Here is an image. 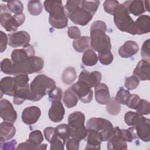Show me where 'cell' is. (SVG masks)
Returning a JSON list of instances; mask_svg holds the SVG:
<instances>
[{
    "label": "cell",
    "instance_id": "1",
    "mask_svg": "<svg viewBox=\"0 0 150 150\" xmlns=\"http://www.w3.org/2000/svg\"><path fill=\"white\" fill-rule=\"evenodd\" d=\"M106 30L107 25L103 21H96L90 26V46L98 53L111 51V40Z\"/></svg>",
    "mask_w": 150,
    "mask_h": 150
},
{
    "label": "cell",
    "instance_id": "2",
    "mask_svg": "<svg viewBox=\"0 0 150 150\" xmlns=\"http://www.w3.org/2000/svg\"><path fill=\"white\" fill-rule=\"evenodd\" d=\"M45 9L49 13V22L56 29H63L67 26L68 18L65 13L62 1H45Z\"/></svg>",
    "mask_w": 150,
    "mask_h": 150
},
{
    "label": "cell",
    "instance_id": "3",
    "mask_svg": "<svg viewBox=\"0 0 150 150\" xmlns=\"http://www.w3.org/2000/svg\"><path fill=\"white\" fill-rule=\"evenodd\" d=\"M56 87L53 79L45 74H39L35 77L30 84L29 100L38 101Z\"/></svg>",
    "mask_w": 150,
    "mask_h": 150
},
{
    "label": "cell",
    "instance_id": "4",
    "mask_svg": "<svg viewBox=\"0 0 150 150\" xmlns=\"http://www.w3.org/2000/svg\"><path fill=\"white\" fill-rule=\"evenodd\" d=\"M81 1H67L64 6L65 13L76 25L85 26L92 19L93 15L81 8Z\"/></svg>",
    "mask_w": 150,
    "mask_h": 150
},
{
    "label": "cell",
    "instance_id": "5",
    "mask_svg": "<svg viewBox=\"0 0 150 150\" xmlns=\"http://www.w3.org/2000/svg\"><path fill=\"white\" fill-rule=\"evenodd\" d=\"M43 66L44 61L42 58L35 56H31L22 62L15 64L12 63L9 74H28L39 72Z\"/></svg>",
    "mask_w": 150,
    "mask_h": 150
},
{
    "label": "cell",
    "instance_id": "6",
    "mask_svg": "<svg viewBox=\"0 0 150 150\" xmlns=\"http://www.w3.org/2000/svg\"><path fill=\"white\" fill-rule=\"evenodd\" d=\"M0 12L1 25L7 32H15L25 20V16L23 13L12 15L11 12L5 4H1Z\"/></svg>",
    "mask_w": 150,
    "mask_h": 150
},
{
    "label": "cell",
    "instance_id": "7",
    "mask_svg": "<svg viewBox=\"0 0 150 150\" xmlns=\"http://www.w3.org/2000/svg\"><path fill=\"white\" fill-rule=\"evenodd\" d=\"M85 115L81 111H74L68 117V125L71 130V137L79 141L84 139L87 135V129L84 126Z\"/></svg>",
    "mask_w": 150,
    "mask_h": 150
},
{
    "label": "cell",
    "instance_id": "8",
    "mask_svg": "<svg viewBox=\"0 0 150 150\" xmlns=\"http://www.w3.org/2000/svg\"><path fill=\"white\" fill-rule=\"evenodd\" d=\"M113 15L115 25L120 30L134 35V21L122 4H120L117 7Z\"/></svg>",
    "mask_w": 150,
    "mask_h": 150
},
{
    "label": "cell",
    "instance_id": "9",
    "mask_svg": "<svg viewBox=\"0 0 150 150\" xmlns=\"http://www.w3.org/2000/svg\"><path fill=\"white\" fill-rule=\"evenodd\" d=\"M87 129H93L99 132L102 137L103 141H108L114 133V128L111 122L102 118H91L86 123Z\"/></svg>",
    "mask_w": 150,
    "mask_h": 150
},
{
    "label": "cell",
    "instance_id": "10",
    "mask_svg": "<svg viewBox=\"0 0 150 150\" xmlns=\"http://www.w3.org/2000/svg\"><path fill=\"white\" fill-rule=\"evenodd\" d=\"M70 88L83 103H89L92 100L93 91L91 88L86 83L78 80Z\"/></svg>",
    "mask_w": 150,
    "mask_h": 150
},
{
    "label": "cell",
    "instance_id": "11",
    "mask_svg": "<svg viewBox=\"0 0 150 150\" xmlns=\"http://www.w3.org/2000/svg\"><path fill=\"white\" fill-rule=\"evenodd\" d=\"M137 137L144 142L150 141V120L142 115L138 118L134 125Z\"/></svg>",
    "mask_w": 150,
    "mask_h": 150
},
{
    "label": "cell",
    "instance_id": "12",
    "mask_svg": "<svg viewBox=\"0 0 150 150\" xmlns=\"http://www.w3.org/2000/svg\"><path fill=\"white\" fill-rule=\"evenodd\" d=\"M149 1H127L122 5L126 8L129 13L134 16H140L145 11H149Z\"/></svg>",
    "mask_w": 150,
    "mask_h": 150
},
{
    "label": "cell",
    "instance_id": "13",
    "mask_svg": "<svg viewBox=\"0 0 150 150\" xmlns=\"http://www.w3.org/2000/svg\"><path fill=\"white\" fill-rule=\"evenodd\" d=\"M8 45L12 47H24L29 44L30 36L29 34L24 30L8 34Z\"/></svg>",
    "mask_w": 150,
    "mask_h": 150
},
{
    "label": "cell",
    "instance_id": "14",
    "mask_svg": "<svg viewBox=\"0 0 150 150\" xmlns=\"http://www.w3.org/2000/svg\"><path fill=\"white\" fill-rule=\"evenodd\" d=\"M0 114L4 121L13 123L17 118V113L12 104L5 99L1 100L0 101Z\"/></svg>",
    "mask_w": 150,
    "mask_h": 150
},
{
    "label": "cell",
    "instance_id": "15",
    "mask_svg": "<svg viewBox=\"0 0 150 150\" xmlns=\"http://www.w3.org/2000/svg\"><path fill=\"white\" fill-rule=\"evenodd\" d=\"M35 54L34 47L31 45L28 44L22 49L13 50L11 53V60L13 63H18L35 56Z\"/></svg>",
    "mask_w": 150,
    "mask_h": 150
},
{
    "label": "cell",
    "instance_id": "16",
    "mask_svg": "<svg viewBox=\"0 0 150 150\" xmlns=\"http://www.w3.org/2000/svg\"><path fill=\"white\" fill-rule=\"evenodd\" d=\"M120 128L118 127L114 128L112 137L108 140L107 148L108 150H121L127 149V144L123 139L120 133Z\"/></svg>",
    "mask_w": 150,
    "mask_h": 150
},
{
    "label": "cell",
    "instance_id": "17",
    "mask_svg": "<svg viewBox=\"0 0 150 150\" xmlns=\"http://www.w3.org/2000/svg\"><path fill=\"white\" fill-rule=\"evenodd\" d=\"M64 108L60 100L52 101L51 107L49 110V118L53 122H60L64 117Z\"/></svg>",
    "mask_w": 150,
    "mask_h": 150
},
{
    "label": "cell",
    "instance_id": "18",
    "mask_svg": "<svg viewBox=\"0 0 150 150\" xmlns=\"http://www.w3.org/2000/svg\"><path fill=\"white\" fill-rule=\"evenodd\" d=\"M41 115V111L37 106H30L25 108L22 113V121L28 125L36 123Z\"/></svg>",
    "mask_w": 150,
    "mask_h": 150
},
{
    "label": "cell",
    "instance_id": "19",
    "mask_svg": "<svg viewBox=\"0 0 150 150\" xmlns=\"http://www.w3.org/2000/svg\"><path fill=\"white\" fill-rule=\"evenodd\" d=\"M79 80L86 83L92 88L100 83L101 74L98 71L88 72L86 70H83L79 76Z\"/></svg>",
    "mask_w": 150,
    "mask_h": 150
},
{
    "label": "cell",
    "instance_id": "20",
    "mask_svg": "<svg viewBox=\"0 0 150 150\" xmlns=\"http://www.w3.org/2000/svg\"><path fill=\"white\" fill-rule=\"evenodd\" d=\"M150 31V17L149 15H143L140 16L134 25V35H143Z\"/></svg>",
    "mask_w": 150,
    "mask_h": 150
},
{
    "label": "cell",
    "instance_id": "21",
    "mask_svg": "<svg viewBox=\"0 0 150 150\" xmlns=\"http://www.w3.org/2000/svg\"><path fill=\"white\" fill-rule=\"evenodd\" d=\"M87 145L85 149H100V145L103 141L101 134L93 129H87Z\"/></svg>",
    "mask_w": 150,
    "mask_h": 150
},
{
    "label": "cell",
    "instance_id": "22",
    "mask_svg": "<svg viewBox=\"0 0 150 150\" xmlns=\"http://www.w3.org/2000/svg\"><path fill=\"white\" fill-rule=\"evenodd\" d=\"M94 93L95 99L100 104H107L110 99L108 87L104 83H100L95 86Z\"/></svg>",
    "mask_w": 150,
    "mask_h": 150
},
{
    "label": "cell",
    "instance_id": "23",
    "mask_svg": "<svg viewBox=\"0 0 150 150\" xmlns=\"http://www.w3.org/2000/svg\"><path fill=\"white\" fill-rule=\"evenodd\" d=\"M149 63L146 60H141L133 71L134 76L139 80L145 81L149 80Z\"/></svg>",
    "mask_w": 150,
    "mask_h": 150
},
{
    "label": "cell",
    "instance_id": "24",
    "mask_svg": "<svg viewBox=\"0 0 150 150\" xmlns=\"http://www.w3.org/2000/svg\"><path fill=\"white\" fill-rule=\"evenodd\" d=\"M16 133V128L13 123L4 121L0 125V144L1 146L5 141L12 139Z\"/></svg>",
    "mask_w": 150,
    "mask_h": 150
},
{
    "label": "cell",
    "instance_id": "25",
    "mask_svg": "<svg viewBox=\"0 0 150 150\" xmlns=\"http://www.w3.org/2000/svg\"><path fill=\"white\" fill-rule=\"evenodd\" d=\"M139 50L138 45L133 40H128L118 49V54L122 58H129L137 53Z\"/></svg>",
    "mask_w": 150,
    "mask_h": 150
},
{
    "label": "cell",
    "instance_id": "26",
    "mask_svg": "<svg viewBox=\"0 0 150 150\" xmlns=\"http://www.w3.org/2000/svg\"><path fill=\"white\" fill-rule=\"evenodd\" d=\"M15 82L14 77L6 76L1 80V97L4 94L9 96H13L15 91Z\"/></svg>",
    "mask_w": 150,
    "mask_h": 150
},
{
    "label": "cell",
    "instance_id": "27",
    "mask_svg": "<svg viewBox=\"0 0 150 150\" xmlns=\"http://www.w3.org/2000/svg\"><path fill=\"white\" fill-rule=\"evenodd\" d=\"M30 86L27 84L25 86L16 87L15 91L13 101L16 105L22 104L25 100L29 99Z\"/></svg>",
    "mask_w": 150,
    "mask_h": 150
},
{
    "label": "cell",
    "instance_id": "28",
    "mask_svg": "<svg viewBox=\"0 0 150 150\" xmlns=\"http://www.w3.org/2000/svg\"><path fill=\"white\" fill-rule=\"evenodd\" d=\"M74 49L79 53H81L88 50L90 47V38L87 36H80L74 39L73 42Z\"/></svg>",
    "mask_w": 150,
    "mask_h": 150
},
{
    "label": "cell",
    "instance_id": "29",
    "mask_svg": "<svg viewBox=\"0 0 150 150\" xmlns=\"http://www.w3.org/2000/svg\"><path fill=\"white\" fill-rule=\"evenodd\" d=\"M63 101L66 107L70 108L75 107L77 105L78 102V97L74 91L71 89V88H69L64 91L63 94Z\"/></svg>",
    "mask_w": 150,
    "mask_h": 150
},
{
    "label": "cell",
    "instance_id": "30",
    "mask_svg": "<svg viewBox=\"0 0 150 150\" xmlns=\"http://www.w3.org/2000/svg\"><path fill=\"white\" fill-rule=\"evenodd\" d=\"M98 62V56L93 49H88L84 52L82 57V62L86 66H93Z\"/></svg>",
    "mask_w": 150,
    "mask_h": 150
},
{
    "label": "cell",
    "instance_id": "31",
    "mask_svg": "<svg viewBox=\"0 0 150 150\" xmlns=\"http://www.w3.org/2000/svg\"><path fill=\"white\" fill-rule=\"evenodd\" d=\"M56 134L57 137L60 138L65 144L66 141L71 137V130L67 124H62L59 125L56 128Z\"/></svg>",
    "mask_w": 150,
    "mask_h": 150
},
{
    "label": "cell",
    "instance_id": "32",
    "mask_svg": "<svg viewBox=\"0 0 150 150\" xmlns=\"http://www.w3.org/2000/svg\"><path fill=\"white\" fill-rule=\"evenodd\" d=\"M77 77V73L75 69L73 67H67L62 74V81L64 84H70L74 81Z\"/></svg>",
    "mask_w": 150,
    "mask_h": 150
},
{
    "label": "cell",
    "instance_id": "33",
    "mask_svg": "<svg viewBox=\"0 0 150 150\" xmlns=\"http://www.w3.org/2000/svg\"><path fill=\"white\" fill-rule=\"evenodd\" d=\"M27 7L28 12L33 16L40 15L43 10V6L40 1H29Z\"/></svg>",
    "mask_w": 150,
    "mask_h": 150
},
{
    "label": "cell",
    "instance_id": "34",
    "mask_svg": "<svg viewBox=\"0 0 150 150\" xmlns=\"http://www.w3.org/2000/svg\"><path fill=\"white\" fill-rule=\"evenodd\" d=\"M28 140L36 146L37 149H39L40 145L43 141V136L40 131L35 130L29 134Z\"/></svg>",
    "mask_w": 150,
    "mask_h": 150
},
{
    "label": "cell",
    "instance_id": "35",
    "mask_svg": "<svg viewBox=\"0 0 150 150\" xmlns=\"http://www.w3.org/2000/svg\"><path fill=\"white\" fill-rule=\"evenodd\" d=\"M100 4V1H81V8L89 12L93 15L96 12Z\"/></svg>",
    "mask_w": 150,
    "mask_h": 150
},
{
    "label": "cell",
    "instance_id": "36",
    "mask_svg": "<svg viewBox=\"0 0 150 150\" xmlns=\"http://www.w3.org/2000/svg\"><path fill=\"white\" fill-rule=\"evenodd\" d=\"M106 105V110L110 114L115 115L118 114L120 112L121 105L115 101V97L110 98L109 101Z\"/></svg>",
    "mask_w": 150,
    "mask_h": 150
},
{
    "label": "cell",
    "instance_id": "37",
    "mask_svg": "<svg viewBox=\"0 0 150 150\" xmlns=\"http://www.w3.org/2000/svg\"><path fill=\"white\" fill-rule=\"evenodd\" d=\"M6 6L8 9L15 14L22 13L23 10V5L20 1H10L7 2Z\"/></svg>",
    "mask_w": 150,
    "mask_h": 150
},
{
    "label": "cell",
    "instance_id": "38",
    "mask_svg": "<svg viewBox=\"0 0 150 150\" xmlns=\"http://www.w3.org/2000/svg\"><path fill=\"white\" fill-rule=\"evenodd\" d=\"M142 115L138 113L137 112L128 111L124 115V121L126 124L129 126H134L137 120Z\"/></svg>",
    "mask_w": 150,
    "mask_h": 150
},
{
    "label": "cell",
    "instance_id": "39",
    "mask_svg": "<svg viewBox=\"0 0 150 150\" xmlns=\"http://www.w3.org/2000/svg\"><path fill=\"white\" fill-rule=\"evenodd\" d=\"M130 93L128 90H125L122 87L120 88V90L117 93L116 96L115 97V101L120 104H125L127 99L130 95Z\"/></svg>",
    "mask_w": 150,
    "mask_h": 150
},
{
    "label": "cell",
    "instance_id": "40",
    "mask_svg": "<svg viewBox=\"0 0 150 150\" xmlns=\"http://www.w3.org/2000/svg\"><path fill=\"white\" fill-rule=\"evenodd\" d=\"M141 98L137 94H130L127 99L125 104L127 105L129 108L137 110Z\"/></svg>",
    "mask_w": 150,
    "mask_h": 150
},
{
    "label": "cell",
    "instance_id": "41",
    "mask_svg": "<svg viewBox=\"0 0 150 150\" xmlns=\"http://www.w3.org/2000/svg\"><path fill=\"white\" fill-rule=\"evenodd\" d=\"M120 4L117 1L107 0V1H104V4H103L104 9L107 13H108L111 15H113V13H114L115 9Z\"/></svg>",
    "mask_w": 150,
    "mask_h": 150
},
{
    "label": "cell",
    "instance_id": "42",
    "mask_svg": "<svg viewBox=\"0 0 150 150\" xmlns=\"http://www.w3.org/2000/svg\"><path fill=\"white\" fill-rule=\"evenodd\" d=\"M137 112L141 115H148L150 112L149 103L145 100L141 99L139 105L137 108Z\"/></svg>",
    "mask_w": 150,
    "mask_h": 150
},
{
    "label": "cell",
    "instance_id": "43",
    "mask_svg": "<svg viewBox=\"0 0 150 150\" xmlns=\"http://www.w3.org/2000/svg\"><path fill=\"white\" fill-rule=\"evenodd\" d=\"M98 58L100 62L104 65H108L113 61V54L111 52H107L105 53H98Z\"/></svg>",
    "mask_w": 150,
    "mask_h": 150
},
{
    "label": "cell",
    "instance_id": "44",
    "mask_svg": "<svg viewBox=\"0 0 150 150\" xmlns=\"http://www.w3.org/2000/svg\"><path fill=\"white\" fill-rule=\"evenodd\" d=\"M139 83V79L135 76H131L127 77L125 79V87L130 90L135 89Z\"/></svg>",
    "mask_w": 150,
    "mask_h": 150
},
{
    "label": "cell",
    "instance_id": "45",
    "mask_svg": "<svg viewBox=\"0 0 150 150\" xmlns=\"http://www.w3.org/2000/svg\"><path fill=\"white\" fill-rule=\"evenodd\" d=\"M149 39H147L145 40L141 49V54L142 57L144 59V60H147L148 62L149 61V57H150V52H149Z\"/></svg>",
    "mask_w": 150,
    "mask_h": 150
},
{
    "label": "cell",
    "instance_id": "46",
    "mask_svg": "<svg viewBox=\"0 0 150 150\" xmlns=\"http://www.w3.org/2000/svg\"><path fill=\"white\" fill-rule=\"evenodd\" d=\"M51 150H63L64 149V142L59 138L57 135L50 142Z\"/></svg>",
    "mask_w": 150,
    "mask_h": 150
},
{
    "label": "cell",
    "instance_id": "47",
    "mask_svg": "<svg viewBox=\"0 0 150 150\" xmlns=\"http://www.w3.org/2000/svg\"><path fill=\"white\" fill-rule=\"evenodd\" d=\"M49 98L50 100H62V90L57 87H55L53 89H52L50 93L48 94Z\"/></svg>",
    "mask_w": 150,
    "mask_h": 150
},
{
    "label": "cell",
    "instance_id": "48",
    "mask_svg": "<svg viewBox=\"0 0 150 150\" xmlns=\"http://www.w3.org/2000/svg\"><path fill=\"white\" fill-rule=\"evenodd\" d=\"M79 143L80 141L73 138H69L65 142L66 149L67 150H78L79 149Z\"/></svg>",
    "mask_w": 150,
    "mask_h": 150
},
{
    "label": "cell",
    "instance_id": "49",
    "mask_svg": "<svg viewBox=\"0 0 150 150\" xmlns=\"http://www.w3.org/2000/svg\"><path fill=\"white\" fill-rule=\"evenodd\" d=\"M12 62L8 58L4 59L1 62V70L5 74H9Z\"/></svg>",
    "mask_w": 150,
    "mask_h": 150
},
{
    "label": "cell",
    "instance_id": "50",
    "mask_svg": "<svg viewBox=\"0 0 150 150\" xmlns=\"http://www.w3.org/2000/svg\"><path fill=\"white\" fill-rule=\"evenodd\" d=\"M44 135L46 140L50 142L56 136H57L56 128L47 127L44 129Z\"/></svg>",
    "mask_w": 150,
    "mask_h": 150
},
{
    "label": "cell",
    "instance_id": "51",
    "mask_svg": "<svg viewBox=\"0 0 150 150\" xmlns=\"http://www.w3.org/2000/svg\"><path fill=\"white\" fill-rule=\"evenodd\" d=\"M67 35L70 38L73 39H76L80 37L81 32L78 27L73 26H70L68 28Z\"/></svg>",
    "mask_w": 150,
    "mask_h": 150
},
{
    "label": "cell",
    "instance_id": "52",
    "mask_svg": "<svg viewBox=\"0 0 150 150\" xmlns=\"http://www.w3.org/2000/svg\"><path fill=\"white\" fill-rule=\"evenodd\" d=\"M7 35L2 31H0V50L1 52H3L6 49V45L8 43Z\"/></svg>",
    "mask_w": 150,
    "mask_h": 150
},
{
    "label": "cell",
    "instance_id": "53",
    "mask_svg": "<svg viewBox=\"0 0 150 150\" xmlns=\"http://www.w3.org/2000/svg\"><path fill=\"white\" fill-rule=\"evenodd\" d=\"M16 149H37V148L27 139L25 142L19 144Z\"/></svg>",
    "mask_w": 150,
    "mask_h": 150
},
{
    "label": "cell",
    "instance_id": "54",
    "mask_svg": "<svg viewBox=\"0 0 150 150\" xmlns=\"http://www.w3.org/2000/svg\"><path fill=\"white\" fill-rule=\"evenodd\" d=\"M16 145V141L15 139L12 140L10 142H8L6 143H4L1 146V148L3 149H15V146Z\"/></svg>",
    "mask_w": 150,
    "mask_h": 150
}]
</instances>
